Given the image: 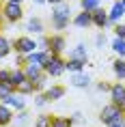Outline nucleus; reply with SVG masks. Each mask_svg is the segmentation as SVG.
Here are the masks:
<instances>
[{"instance_id":"nucleus-1","label":"nucleus","mask_w":125,"mask_h":127,"mask_svg":"<svg viewBox=\"0 0 125 127\" xmlns=\"http://www.w3.org/2000/svg\"><path fill=\"white\" fill-rule=\"evenodd\" d=\"M71 17H73V11H71V4L63 0L58 4H52V13H50V22H52V28L56 32H63L69 28L71 24Z\"/></svg>"},{"instance_id":"nucleus-2","label":"nucleus","mask_w":125,"mask_h":127,"mask_svg":"<svg viewBox=\"0 0 125 127\" xmlns=\"http://www.w3.org/2000/svg\"><path fill=\"white\" fill-rule=\"evenodd\" d=\"M0 13L4 17V24H17V22L24 20V7H22V2H2V9H0Z\"/></svg>"},{"instance_id":"nucleus-3","label":"nucleus","mask_w":125,"mask_h":127,"mask_svg":"<svg viewBox=\"0 0 125 127\" xmlns=\"http://www.w3.org/2000/svg\"><path fill=\"white\" fill-rule=\"evenodd\" d=\"M13 43V52H17V54H30V52H35V50H39V45H37V37H33V34H20L17 39H13L11 41Z\"/></svg>"},{"instance_id":"nucleus-4","label":"nucleus","mask_w":125,"mask_h":127,"mask_svg":"<svg viewBox=\"0 0 125 127\" xmlns=\"http://www.w3.org/2000/svg\"><path fill=\"white\" fill-rule=\"evenodd\" d=\"M121 116H125L123 114V110L119 106H114V103H106L101 110H99V123L101 125H110V123H114L117 119H121Z\"/></svg>"},{"instance_id":"nucleus-5","label":"nucleus","mask_w":125,"mask_h":127,"mask_svg":"<svg viewBox=\"0 0 125 127\" xmlns=\"http://www.w3.org/2000/svg\"><path fill=\"white\" fill-rule=\"evenodd\" d=\"M43 71H45L50 78H60L63 73H67V71H65V58L54 54L52 58H50L45 65H43Z\"/></svg>"},{"instance_id":"nucleus-6","label":"nucleus","mask_w":125,"mask_h":127,"mask_svg":"<svg viewBox=\"0 0 125 127\" xmlns=\"http://www.w3.org/2000/svg\"><path fill=\"white\" fill-rule=\"evenodd\" d=\"M0 101L2 103H7L13 112H20V110H24V108H28V101H26V97L24 95H20L17 91H13V93H9V95H4V97H0Z\"/></svg>"},{"instance_id":"nucleus-7","label":"nucleus","mask_w":125,"mask_h":127,"mask_svg":"<svg viewBox=\"0 0 125 127\" xmlns=\"http://www.w3.org/2000/svg\"><path fill=\"white\" fill-rule=\"evenodd\" d=\"M24 32L26 34H33V37H39V34L45 32V22L41 20L39 15H30L24 24Z\"/></svg>"},{"instance_id":"nucleus-8","label":"nucleus","mask_w":125,"mask_h":127,"mask_svg":"<svg viewBox=\"0 0 125 127\" xmlns=\"http://www.w3.org/2000/svg\"><path fill=\"white\" fill-rule=\"evenodd\" d=\"M50 52L56 56H63L67 52V37L63 32H54L50 34Z\"/></svg>"},{"instance_id":"nucleus-9","label":"nucleus","mask_w":125,"mask_h":127,"mask_svg":"<svg viewBox=\"0 0 125 127\" xmlns=\"http://www.w3.org/2000/svg\"><path fill=\"white\" fill-rule=\"evenodd\" d=\"M69 84L73 88H80V91H86V88H91L93 84V78L86 71H78V73H69Z\"/></svg>"},{"instance_id":"nucleus-10","label":"nucleus","mask_w":125,"mask_h":127,"mask_svg":"<svg viewBox=\"0 0 125 127\" xmlns=\"http://www.w3.org/2000/svg\"><path fill=\"white\" fill-rule=\"evenodd\" d=\"M91 20H93V26L99 28V30H106V28H112L110 22H108V11L104 7H97L91 11Z\"/></svg>"},{"instance_id":"nucleus-11","label":"nucleus","mask_w":125,"mask_h":127,"mask_svg":"<svg viewBox=\"0 0 125 127\" xmlns=\"http://www.w3.org/2000/svg\"><path fill=\"white\" fill-rule=\"evenodd\" d=\"M123 17H125V4L121 2V0H114L112 7L108 9V22H110V26L123 22Z\"/></svg>"},{"instance_id":"nucleus-12","label":"nucleus","mask_w":125,"mask_h":127,"mask_svg":"<svg viewBox=\"0 0 125 127\" xmlns=\"http://www.w3.org/2000/svg\"><path fill=\"white\" fill-rule=\"evenodd\" d=\"M108 95H110V103L121 108V103L125 101V82H114L108 91Z\"/></svg>"},{"instance_id":"nucleus-13","label":"nucleus","mask_w":125,"mask_h":127,"mask_svg":"<svg viewBox=\"0 0 125 127\" xmlns=\"http://www.w3.org/2000/svg\"><path fill=\"white\" fill-rule=\"evenodd\" d=\"M47 97V101L52 103V101H60V99H65V93H67V88L63 86V84H47V88L43 91Z\"/></svg>"},{"instance_id":"nucleus-14","label":"nucleus","mask_w":125,"mask_h":127,"mask_svg":"<svg viewBox=\"0 0 125 127\" xmlns=\"http://www.w3.org/2000/svg\"><path fill=\"white\" fill-rule=\"evenodd\" d=\"M71 24L76 28H80V30H86V28L93 26V20H91V11H82L80 9V13H76L71 17Z\"/></svg>"},{"instance_id":"nucleus-15","label":"nucleus","mask_w":125,"mask_h":127,"mask_svg":"<svg viewBox=\"0 0 125 127\" xmlns=\"http://www.w3.org/2000/svg\"><path fill=\"white\" fill-rule=\"evenodd\" d=\"M11 125L13 127H33V114H30V110L24 108V110H20V112H15Z\"/></svg>"},{"instance_id":"nucleus-16","label":"nucleus","mask_w":125,"mask_h":127,"mask_svg":"<svg viewBox=\"0 0 125 127\" xmlns=\"http://www.w3.org/2000/svg\"><path fill=\"white\" fill-rule=\"evenodd\" d=\"M13 116H15V112L7 106V103H2V101H0V127H11Z\"/></svg>"},{"instance_id":"nucleus-17","label":"nucleus","mask_w":125,"mask_h":127,"mask_svg":"<svg viewBox=\"0 0 125 127\" xmlns=\"http://www.w3.org/2000/svg\"><path fill=\"white\" fill-rule=\"evenodd\" d=\"M69 58H80V60H86L88 63V47H86V43H76V45L69 50Z\"/></svg>"},{"instance_id":"nucleus-18","label":"nucleus","mask_w":125,"mask_h":127,"mask_svg":"<svg viewBox=\"0 0 125 127\" xmlns=\"http://www.w3.org/2000/svg\"><path fill=\"white\" fill-rule=\"evenodd\" d=\"M86 60L80 58H65V71L67 73H78V71H84Z\"/></svg>"},{"instance_id":"nucleus-19","label":"nucleus","mask_w":125,"mask_h":127,"mask_svg":"<svg viewBox=\"0 0 125 127\" xmlns=\"http://www.w3.org/2000/svg\"><path fill=\"white\" fill-rule=\"evenodd\" d=\"M114 52V56L117 58H125V39H121V37H112L110 45H108Z\"/></svg>"},{"instance_id":"nucleus-20","label":"nucleus","mask_w":125,"mask_h":127,"mask_svg":"<svg viewBox=\"0 0 125 127\" xmlns=\"http://www.w3.org/2000/svg\"><path fill=\"white\" fill-rule=\"evenodd\" d=\"M11 52H13V43H11V39L0 32V60H4L7 56H11Z\"/></svg>"},{"instance_id":"nucleus-21","label":"nucleus","mask_w":125,"mask_h":127,"mask_svg":"<svg viewBox=\"0 0 125 127\" xmlns=\"http://www.w3.org/2000/svg\"><path fill=\"white\" fill-rule=\"evenodd\" d=\"M112 73L119 82H125V58H114L112 63Z\"/></svg>"},{"instance_id":"nucleus-22","label":"nucleus","mask_w":125,"mask_h":127,"mask_svg":"<svg viewBox=\"0 0 125 127\" xmlns=\"http://www.w3.org/2000/svg\"><path fill=\"white\" fill-rule=\"evenodd\" d=\"M15 91H17L20 95H24V97H33V95H35V82L26 78L24 82H20V84L15 86Z\"/></svg>"},{"instance_id":"nucleus-23","label":"nucleus","mask_w":125,"mask_h":127,"mask_svg":"<svg viewBox=\"0 0 125 127\" xmlns=\"http://www.w3.org/2000/svg\"><path fill=\"white\" fill-rule=\"evenodd\" d=\"M52 116L54 114H47V112L33 116V127H52Z\"/></svg>"},{"instance_id":"nucleus-24","label":"nucleus","mask_w":125,"mask_h":127,"mask_svg":"<svg viewBox=\"0 0 125 127\" xmlns=\"http://www.w3.org/2000/svg\"><path fill=\"white\" fill-rule=\"evenodd\" d=\"M24 73H26L28 80H37V78L43 73V67H41V65H33V63H26V65H24Z\"/></svg>"},{"instance_id":"nucleus-25","label":"nucleus","mask_w":125,"mask_h":127,"mask_svg":"<svg viewBox=\"0 0 125 127\" xmlns=\"http://www.w3.org/2000/svg\"><path fill=\"white\" fill-rule=\"evenodd\" d=\"M26 80V73H24V67H13L11 69V73H9V82L13 84V86H17L20 82Z\"/></svg>"},{"instance_id":"nucleus-26","label":"nucleus","mask_w":125,"mask_h":127,"mask_svg":"<svg viewBox=\"0 0 125 127\" xmlns=\"http://www.w3.org/2000/svg\"><path fill=\"white\" fill-rule=\"evenodd\" d=\"M33 82H35V93H43L47 88V84H50V75L43 71V73H41L37 80H33Z\"/></svg>"},{"instance_id":"nucleus-27","label":"nucleus","mask_w":125,"mask_h":127,"mask_svg":"<svg viewBox=\"0 0 125 127\" xmlns=\"http://www.w3.org/2000/svg\"><path fill=\"white\" fill-rule=\"evenodd\" d=\"M93 43H95V47H97V50H104V47L110 45V41H108V34H106V30H99V32L95 34Z\"/></svg>"},{"instance_id":"nucleus-28","label":"nucleus","mask_w":125,"mask_h":127,"mask_svg":"<svg viewBox=\"0 0 125 127\" xmlns=\"http://www.w3.org/2000/svg\"><path fill=\"white\" fill-rule=\"evenodd\" d=\"M52 127H73L71 116H52Z\"/></svg>"},{"instance_id":"nucleus-29","label":"nucleus","mask_w":125,"mask_h":127,"mask_svg":"<svg viewBox=\"0 0 125 127\" xmlns=\"http://www.w3.org/2000/svg\"><path fill=\"white\" fill-rule=\"evenodd\" d=\"M97 7H101V0H80V9L82 11H93Z\"/></svg>"},{"instance_id":"nucleus-30","label":"nucleus","mask_w":125,"mask_h":127,"mask_svg":"<svg viewBox=\"0 0 125 127\" xmlns=\"http://www.w3.org/2000/svg\"><path fill=\"white\" fill-rule=\"evenodd\" d=\"M35 99H33V103H35V108H45L50 101H47V97H45V93H35L33 95Z\"/></svg>"},{"instance_id":"nucleus-31","label":"nucleus","mask_w":125,"mask_h":127,"mask_svg":"<svg viewBox=\"0 0 125 127\" xmlns=\"http://www.w3.org/2000/svg\"><path fill=\"white\" fill-rule=\"evenodd\" d=\"M37 45H39V50H50V37H47L45 32L39 34V37H37Z\"/></svg>"},{"instance_id":"nucleus-32","label":"nucleus","mask_w":125,"mask_h":127,"mask_svg":"<svg viewBox=\"0 0 125 127\" xmlns=\"http://www.w3.org/2000/svg\"><path fill=\"white\" fill-rule=\"evenodd\" d=\"M13 91H15V86L11 84V82H0V97H4V95L13 93Z\"/></svg>"},{"instance_id":"nucleus-33","label":"nucleus","mask_w":125,"mask_h":127,"mask_svg":"<svg viewBox=\"0 0 125 127\" xmlns=\"http://www.w3.org/2000/svg\"><path fill=\"white\" fill-rule=\"evenodd\" d=\"M112 30H114V37H121V39H125V24H123V22L114 24V26H112Z\"/></svg>"},{"instance_id":"nucleus-34","label":"nucleus","mask_w":125,"mask_h":127,"mask_svg":"<svg viewBox=\"0 0 125 127\" xmlns=\"http://www.w3.org/2000/svg\"><path fill=\"white\" fill-rule=\"evenodd\" d=\"M110 82H106V80H101V82H97V84H95V88H97L99 93H108V91H110Z\"/></svg>"},{"instance_id":"nucleus-35","label":"nucleus","mask_w":125,"mask_h":127,"mask_svg":"<svg viewBox=\"0 0 125 127\" xmlns=\"http://www.w3.org/2000/svg\"><path fill=\"white\" fill-rule=\"evenodd\" d=\"M71 121H73V125H76V123H84V112H82V110H76V112L71 114Z\"/></svg>"},{"instance_id":"nucleus-36","label":"nucleus","mask_w":125,"mask_h":127,"mask_svg":"<svg viewBox=\"0 0 125 127\" xmlns=\"http://www.w3.org/2000/svg\"><path fill=\"white\" fill-rule=\"evenodd\" d=\"M13 65H15V67H24V65H26V56L15 52V63H13Z\"/></svg>"},{"instance_id":"nucleus-37","label":"nucleus","mask_w":125,"mask_h":127,"mask_svg":"<svg viewBox=\"0 0 125 127\" xmlns=\"http://www.w3.org/2000/svg\"><path fill=\"white\" fill-rule=\"evenodd\" d=\"M9 73H11V69L0 67V82H9Z\"/></svg>"},{"instance_id":"nucleus-38","label":"nucleus","mask_w":125,"mask_h":127,"mask_svg":"<svg viewBox=\"0 0 125 127\" xmlns=\"http://www.w3.org/2000/svg\"><path fill=\"white\" fill-rule=\"evenodd\" d=\"M108 127H125V116H121V119H117L114 123H110Z\"/></svg>"},{"instance_id":"nucleus-39","label":"nucleus","mask_w":125,"mask_h":127,"mask_svg":"<svg viewBox=\"0 0 125 127\" xmlns=\"http://www.w3.org/2000/svg\"><path fill=\"white\" fill-rule=\"evenodd\" d=\"M33 2H35V4H37V7H41V4H47L45 0H33Z\"/></svg>"},{"instance_id":"nucleus-40","label":"nucleus","mask_w":125,"mask_h":127,"mask_svg":"<svg viewBox=\"0 0 125 127\" xmlns=\"http://www.w3.org/2000/svg\"><path fill=\"white\" fill-rule=\"evenodd\" d=\"M47 4H58V2H63V0H45Z\"/></svg>"},{"instance_id":"nucleus-41","label":"nucleus","mask_w":125,"mask_h":127,"mask_svg":"<svg viewBox=\"0 0 125 127\" xmlns=\"http://www.w3.org/2000/svg\"><path fill=\"white\" fill-rule=\"evenodd\" d=\"M2 24H4V17H2V13H0V30H2Z\"/></svg>"},{"instance_id":"nucleus-42","label":"nucleus","mask_w":125,"mask_h":127,"mask_svg":"<svg viewBox=\"0 0 125 127\" xmlns=\"http://www.w3.org/2000/svg\"><path fill=\"white\" fill-rule=\"evenodd\" d=\"M4 2H22L24 4V0H4Z\"/></svg>"},{"instance_id":"nucleus-43","label":"nucleus","mask_w":125,"mask_h":127,"mask_svg":"<svg viewBox=\"0 0 125 127\" xmlns=\"http://www.w3.org/2000/svg\"><path fill=\"white\" fill-rule=\"evenodd\" d=\"M121 110H123V114H125V101H123V103H121Z\"/></svg>"},{"instance_id":"nucleus-44","label":"nucleus","mask_w":125,"mask_h":127,"mask_svg":"<svg viewBox=\"0 0 125 127\" xmlns=\"http://www.w3.org/2000/svg\"><path fill=\"white\" fill-rule=\"evenodd\" d=\"M2 2H4V0H0V9H2Z\"/></svg>"},{"instance_id":"nucleus-45","label":"nucleus","mask_w":125,"mask_h":127,"mask_svg":"<svg viewBox=\"0 0 125 127\" xmlns=\"http://www.w3.org/2000/svg\"><path fill=\"white\" fill-rule=\"evenodd\" d=\"M121 2H123V4H125V0H121Z\"/></svg>"}]
</instances>
